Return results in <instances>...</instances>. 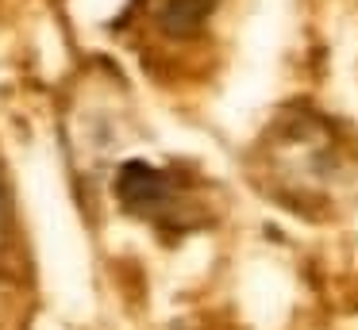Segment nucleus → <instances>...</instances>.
Listing matches in <instances>:
<instances>
[{"mask_svg": "<svg viewBox=\"0 0 358 330\" xmlns=\"http://www.w3.org/2000/svg\"><path fill=\"white\" fill-rule=\"evenodd\" d=\"M116 192L135 215H155L173 207V188H170V177L158 173V169L143 165V161H131L127 169H120V181Z\"/></svg>", "mask_w": 358, "mask_h": 330, "instance_id": "f257e3e1", "label": "nucleus"}]
</instances>
